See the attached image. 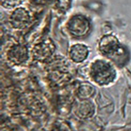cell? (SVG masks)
Instances as JSON below:
<instances>
[{
	"instance_id": "obj_1",
	"label": "cell",
	"mask_w": 131,
	"mask_h": 131,
	"mask_svg": "<svg viewBox=\"0 0 131 131\" xmlns=\"http://www.w3.org/2000/svg\"><path fill=\"white\" fill-rule=\"evenodd\" d=\"M99 49L103 55L112 59L119 66L124 65L128 61V56L121 49L119 40L113 35L103 36L99 42Z\"/></svg>"
},
{
	"instance_id": "obj_2",
	"label": "cell",
	"mask_w": 131,
	"mask_h": 131,
	"mask_svg": "<svg viewBox=\"0 0 131 131\" xmlns=\"http://www.w3.org/2000/svg\"><path fill=\"white\" fill-rule=\"evenodd\" d=\"M116 71L108 62L99 60L91 65L90 76L94 82L100 86L108 85L116 77Z\"/></svg>"
},
{
	"instance_id": "obj_3",
	"label": "cell",
	"mask_w": 131,
	"mask_h": 131,
	"mask_svg": "<svg viewBox=\"0 0 131 131\" xmlns=\"http://www.w3.org/2000/svg\"><path fill=\"white\" fill-rule=\"evenodd\" d=\"M90 29V22L88 19L82 15L73 17L68 23V29L71 35L80 37L85 36Z\"/></svg>"
},
{
	"instance_id": "obj_4",
	"label": "cell",
	"mask_w": 131,
	"mask_h": 131,
	"mask_svg": "<svg viewBox=\"0 0 131 131\" xmlns=\"http://www.w3.org/2000/svg\"><path fill=\"white\" fill-rule=\"evenodd\" d=\"M30 16L27 10L23 8L16 9L10 17V23L15 28L22 29L27 26L30 22Z\"/></svg>"
},
{
	"instance_id": "obj_5",
	"label": "cell",
	"mask_w": 131,
	"mask_h": 131,
	"mask_svg": "<svg viewBox=\"0 0 131 131\" xmlns=\"http://www.w3.org/2000/svg\"><path fill=\"white\" fill-rule=\"evenodd\" d=\"M54 51V46L52 42L46 41L36 46L34 50V56L36 59L43 61L49 58Z\"/></svg>"
},
{
	"instance_id": "obj_6",
	"label": "cell",
	"mask_w": 131,
	"mask_h": 131,
	"mask_svg": "<svg viewBox=\"0 0 131 131\" xmlns=\"http://www.w3.org/2000/svg\"><path fill=\"white\" fill-rule=\"evenodd\" d=\"M28 50L22 45H16L12 47L8 52L10 61L15 64H20L28 59Z\"/></svg>"
},
{
	"instance_id": "obj_7",
	"label": "cell",
	"mask_w": 131,
	"mask_h": 131,
	"mask_svg": "<svg viewBox=\"0 0 131 131\" xmlns=\"http://www.w3.org/2000/svg\"><path fill=\"white\" fill-rule=\"evenodd\" d=\"M88 48L82 44H77L72 46L70 51V57L75 62L80 63L86 59L88 56Z\"/></svg>"
},
{
	"instance_id": "obj_8",
	"label": "cell",
	"mask_w": 131,
	"mask_h": 131,
	"mask_svg": "<svg viewBox=\"0 0 131 131\" xmlns=\"http://www.w3.org/2000/svg\"><path fill=\"white\" fill-rule=\"evenodd\" d=\"M94 108L93 106L90 102H88L85 101L82 103L80 107L79 108V114L82 116H90L91 114L92 115L93 112Z\"/></svg>"
},
{
	"instance_id": "obj_9",
	"label": "cell",
	"mask_w": 131,
	"mask_h": 131,
	"mask_svg": "<svg viewBox=\"0 0 131 131\" xmlns=\"http://www.w3.org/2000/svg\"><path fill=\"white\" fill-rule=\"evenodd\" d=\"M94 89L92 87L88 85H84L81 86L79 89V95L83 99L89 98V97H91L93 95Z\"/></svg>"
}]
</instances>
